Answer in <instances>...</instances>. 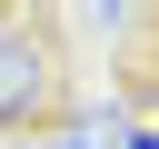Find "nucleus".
Listing matches in <instances>:
<instances>
[{"instance_id": "nucleus-2", "label": "nucleus", "mask_w": 159, "mask_h": 149, "mask_svg": "<svg viewBox=\"0 0 159 149\" xmlns=\"http://www.w3.org/2000/svg\"><path fill=\"white\" fill-rule=\"evenodd\" d=\"M30 149H89V139H30Z\"/></svg>"}, {"instance_id": "nucleus-1", "label": "nucleus", "mask_w": 159, "mask_h": 149, "mask_svg": "<svg viewBox=\"0 0 159 149\" xmlns=\"http://www.w3.org/2000/svg\"><path fill=\"white\" fill-rule=\"evenodd\" d=\"M70 20L60 10H0V129L20 139V129H40V119H60V99H70V40H60Z\"/></svg>"}]
</instances>
